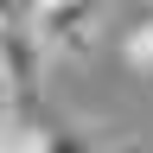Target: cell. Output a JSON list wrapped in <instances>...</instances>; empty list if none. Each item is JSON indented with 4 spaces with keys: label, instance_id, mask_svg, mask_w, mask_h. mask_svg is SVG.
Masks as SVG:
<instances>
[{
    "label": "cell",
    "instance_id": "obj_1",
    "mask_svg": "<svg viewBox=\"0 0 153 153\" xmlns=\"http://www.w3.org/2000/svg\"><path fill=\"white\" fill-rule=\"evenodd\" d=\"M32 38L45 45V57H89L102 38V0H45Z\"/></svg>",
    "mask_w": 153,
    "mask_h": 153
},
{
    "label": "cell",
    "instance_id": "obj_4",
    "mask_svg": "<svg viewBox=\"0 0 153 153\" xmlns=\"http://www.w3.org/2000/svg\"><path fill=\"white\" fill-rule=\"evenodd\" d=\"M45 13V0H0V32H26Z\"/></svg>",
    "mask_w": 153,
    "mask_h": 153
},
{
    "label": "cell",
    "instance_id": "obj_2",
    "mask_svg": "<svg viewBox=\"0 0 153 153\" xmlns=\"http://www.w3.org/2000/svg\"><path fill=\"white\" fill-rule=\"evenodd\" d=\"M32 153H108V147L89 128H76V121H45L32 134Z\"/></svg>",
    "mask_w": 153,
    "mask_h": 153
},
{
    "label": "cell",
    "instance_id": "obj_3",
    "mask_svg": "<svg viewBox=\"0 0 153 153\" xmlns=\"http://www.w3.org/2000/svg\"><path fill=\"white\" fill-rule=\"evenodd\" d=\"M121 57H128V64H140V70H153V13L134 19V26L121 32Z\"/></svg>",
    "mask_w": 153,
    "mask_h": 153
},
{
    "label": "cell",
    "instance_id": "obj_5",
    "mask_svg": "<svg viewBox=\"0 0 153 153\" xmlns=\"http://www.w3.org/2000/svg\"><path fill=\"white\" fill-rule=\"evenodd\" d=\"M108 153H153V147H147V140H115Z\"/></svg>",
    "mask_w": 153,
    "mask_h": 153
},
{
    "label": "cell",
    "instance_id": "obj_7",
    "mask_svg": "<svg viewBox=\"0 0 153 153\" xmlns=\"http://www.w3.org/2000/svg\"><path fill=\"white\" fill-rule=\"evenodd\" d=\"M147 13H153V0H147Z\"/></svg>",
    "mask_w": 153,
    "mask_h": 153
},
{
    "label": "cell",
    "instance_id": "obj_6",
    "mask_svg": "<svg viewBox=\"0 0 153 153\" xmlns=\"http://www.w3.org/2000/svg\"><path fill=\"white\" fill-rule=\"evenodd\" d=\"M0 115H7V83H0Z\"/></svg>",
    "mask_w": 153,
    "mask_h": 153
}]
</instances>
